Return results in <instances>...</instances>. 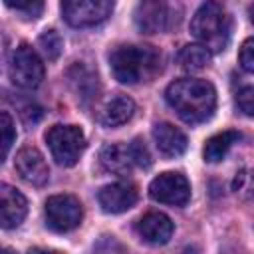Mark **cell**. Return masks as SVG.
I'll use <instances>...</instances> for the list:
<instances>
[{
	"instance_id": "obj_1",
	"label": "cell",
	"mask_w": 254,
	"mask_h": 254,
	"mask_svg": "<svg viewBox=\"0 0 254 254\" xmlns=\"http://www.w3.org/2000/svg\"><path fill=\"white\" fill-rule=\"evenodd\" d=\"M165 99L177 111V115L190 125H198L210 119L216 107L214 85L198 77H183L169 83Z\"/></svg>"
},
{
	"instance_id": "obj_2",
	"label": "cell",
	"mask_w": 254,
	"mask_h": 254,
	"mask_svg": "<svg viewBox=\"0 0 254 254\" xmlns=\"http://www.w3.org/2000/svg\"><path fill=\"white\" fill-rule=\"evenodd\" d=\"M111 71L119 83L151 81L161 71V54L153 46H119L109 56Z\"/></svg>"
},
{
	"instance_id": "obj_3",
	"label": "cell",
	"mask_w": 254,
	"mask_h": 254,
	"mask_svg": "<svg viewBox=\"0 0 254 254\" xmlns=\"http://www.w3.org/2000/svg\"><path fill=\"white\" fill-rule=\"evenodd\" d=\"M190 32L208 52L224 50L230 38V16L226 8L216 0L202 2L190 20Z\"/></svg>"
},
{
	"instance_id": "obj_4",
	"label": "cell",
	"mask_w": 254,
	"mask_h": 254,
	"mask_svg": "<svg viewBox=\"0 0 254 254\" xmlns=\"http://www.w3.org/2000/svg\"><path fill=\"white\" fill-rule=\"evenodd\" d=\"M46 143L58 165L71 167L85 149V135L77 125H54L46 133Z\"/></svg>"
},
{
	"instance_id": "obj_5",
	"label": "cell",
	"mask_w": 254,
	"mask_h": 254,
	"mask_svg": "<svg viewBox=\"0 0 254 254\" xmlns=\"http://www.w3.org/2000/svg\"><path fill=\"white\" fill-rule=\"evenodd\" d=\"M175 0H139L135 8V24L145 34L167 32L181 20V8Z\"/></svg>"
},
{
	"instance_id": "obj_6",
	"label": "cell",
	"mask_w": 254,
	"mask_h": 254,
	"mask_svg": "<svg viewBox=\"0 0 254 254\" xmlns=\"http://www.w3.org/2000/svg\"><path fill=\"white\" fill-rule=\"evenodd\" d=\"M10 79L14 85L34 89L44 79V64L36 50L28 44H20L10 60Z\"/></svg>"
},
{
	"instance_id": "obj_7",
	"label": "cell",
	"mask_w": 254,
	"mask_h": 254,
	"mask_svg": "<svg viewBox=\"0 0 254 254\" xmlns=\"http://www.w3.org/2000/svg\"><path fill=\"white\" fill-rule=\"evenodd\" d=\"M46 224L54 232H69L81 224V202L71 194H54L46 200Z\"/></svg>"
},
{
	"instance_id": "obj_8",
	"label": "cell",
	"mask_w": 254,
	"mask_h": 254,
	"mask_svg": "<svg viewBox=\"0 0 254 254\" xmlns=\"http://www.w3.org/2000/svg\"><path fill=\"white\" fill-rule=\"evenodd\" d=\"M113 10V0H62V16L69 26L83 28L103 22Z\"/></svg>"
},
{
	"instance_id": "obj_9",
	"label": "cell",
	"mask_w": 254,
	"mask_h": 254,
	"mask_svg": "<svg viewBox=\"0 0 254 254\" xmlns=\"http://www.w3.org/2000/svg\"><path fill=\"white\" fill-rule=\"evenodd\" d=\"M149 194L157 202L171 204V206H185L190 198V185L185 175L167 171L151 181Z\"/></svg>"
},
{
	"instance_id": "obj_10",
	"label": "cell",
	"mask_w": 254,
	"mask_h": 254,
	"mask_svg": "<svg viewBox=\"0 0 254 254\" xmlns=\"http://www.w3.org/2000/svg\"><path fill=\"white\" fill-rule=\"evenodd\" d=\"M137 196H139L137 187L133 183H125V181L105 185L97 192V200H99L101 208L105 212H111V214H119V212L129 210L137 202Z\"/></svg>"
},
{
	"instance_id": "obj_11",
	"label": "cell",
	"mask_w": 254,
	"mask_h": 254,
	"mask_svg": "<svg viewBox=\"0 0 254 254\" xmlns=\"http://www.w3.org/2000/svg\"><path fill=\"white\" fill-rule=\"evenodd\" d=\"M14 167L18 171V175L30 185L40 187V185L48 183L50 169H48L44 155L36 147H22L14 159Z\"/></svg>"
},
{
	"instance_id": "obj_12",
	"label": "cell",
	"mask_w": 254,
	"mask_h": 254,
	"mask_svg": "<svg viewBox=\"0 0 254 254\" xmlns=\"http://www.w3.org/2000/svg\"><path fill=\"white\" fill-rule=\"evenodd\" d=\"M26 196L12 185L0 183V228H16L26 218Z\"/></svg>"
},
{
	"instance_id": "obj_13",
	"label": "cell",
	"mask_w": 254,
	"mask_h": 254,
	"mask_svg": "<svg viewBox=\"0 0 254 254\" xmlns=\"http://www.w3.org/2000/svg\"><path fill=\"white\" fill-rule=\"evenodd\" d=\"M135 228H137V234L141 236V240H145L149 244H155V246L167 244L171 240V236H173V222H171V218L167 214L155 212V210L143 214L137 220Z\"/></svg>"
},
{
	"instance_id": "obj_14",
	"label": "cell",
	"mask_w": 254,
	"mask_h": 254,
	"mask_svg": "<svg viewBox=\"0 0 254 254\" xmlns=\"http://www.w3.org/2000/svg\"><path fill=\"white\" fill-rule=\"evenodd\" d=\"M153 139L159 153L165 157H179L187 151V135L173 123H167V121L155 123Z\"/></svg>"
},
{
	"instance_id": "obj_15",
	"label": "cell",
	"mask_w": 254,
	"mask_h": 254,
	"mask_svg": "<svg viewBox=\"0 0 254 254\" xmlns=\"http://www.w3.org/2000/svg\"><path fill=\"white\" fill-rule=\"evenodd\" d=\"M133 111H135L133 99L127 97V95H123V93H117L99 111V123L105 125V127L123 125V123H127L133 117Z\"/></svg>"
},
{
	"instance_id": "obj_16",
	"label": "cell",
	"mask_w": 254,
	"mask_h": 254,
	"mask_svg": "<svg viewBox=\"0 0 254 254\" xmlns=\"http://www.w3.org/2000/svg\"><path fill=\"white\" fill-rule=\"evenodd\" d=\"M99 159H101V165L115 173V175H127L131 173V167H133V159H131V151H129V145H123V143H111V145H105L99 153Z\"/></svg>"
},
{
	"instance_id": "obj_17",
	"label": "cell",
	"mask_w": 254,
	"mask_h": 254,
	"mask_svg": "<svg viewBox=\"0 0 254 254\" xmlns=\"http://www.w3.org/2000/svg\"><path fill=\"white\" fill-rule=\"evenodd\" d=\"M67 79L69 85L73 87V91L77 93L79 99H93L97 93V77L95 73H91L83 64H73L67 71Z\"/></svg>"
},
{
	"instance_id": "obj_18",
	"label": "cell",
	"mask_w": 254,
	"mask_h": 254,
	"mask_svg": "<svg viewBox=\"0 0 254 254\" xmlns=\"http://www.w3.org/2000/svg\"><path fill=\"white\" fill-rule=\"evenodd\" d=\"M240 139H242V135H240L238 131H232V129L212 135V137L204 143V151H202L204 161H208V163H218V161H222V159L226 157V153L232 149V145L238 143Z\"/></svg>"
},
{
	"instance_id": "obj_19",
	"label": "cell",
	"mask_w": 254,
	"mask_h": 254,
	"mask_svg": "<svg viewBox=\"0 0 254 254\" xmlns=\"http://www.w3.org/2000/svg\"><path fill=\"white\" fill-rule=\"evenodd\" d=\"M177 62L185 69H202L210 62V52L200 44H189L177 54Z\"/></svg>"
},
{
	"instance_id": "obj_20",
	"label": "cell",
	"mask_w": 254,
	"mask_h": 254,
	"mask_svg": "<svg viewBox=\"0 0 254 254\" xmlns=\"http://www.w3.org/2000/svg\"><path fill=\"white\" fill-rule=\"evenodd\" d=\"M38 46H40V50L44 52V56L54 62V60L60 58V54H62V50H64V40H62V36H60L56 30H46L44 34H40Z\"/></svg>"
},
{
	"instance_id": "obj_21",
	"label": "cell",
	"mask_w": 254,
	"mask_h": 254,
	"mask_svg": "<svg viewBox=\"0 0 254 254\" xmlns=\"http://www.w3.org/2000/svg\"><path fill=\"white\" fill-rule=\"evenodd\" d=\"M14 139H16L14 121L6 111H0V163L10 153V149L14 145Z\"/></svg>"
},
{
	"instance_id": "obj_22",
	"label": "cell",
	"mask_w": 254,
	"mask_h": 254,
	"mask_svg": "<svg viewBox=\"0 0 254 254\" xmlns=\"http://www.w3.org/2000/svg\"><path fill=\"white\" fill-rule=\"evenodd\" d=\"M129 151H131L133 165H137V167H141V169H149V167H151L153 159H151V153H149V149H147V145H145L143 139H139V137L133 139V141L129 143Z\"/></svg>"
},
{
	"instance_id": "obj_23",
	"label": "cell",
	"mask_w": 254,
	"mask_h": 254,
	"mask_svg": "<svg viewBox=\"0 0 254 254\" xmlns=\"http://www.w3.org/2000/svg\"><path fill=\"white\" fill-rule=\"evenodd\" d=\"M4 4L16 12L32 16V18H36L44 8V0H4Z\"/></svg>"
},
{
	"instance_id": "obj_24",
	"label": "cell",
	"mask_w": 254,
	"mask_h": 254,
	"mask_svg": "<svg viewBox=\"0 0 254 254\" xmlns=\"http://www.w3.org/2000/svg\"><path fill=\"white\" fill-rule=\"evenodd\" d=\"M238 60H240V65L244 71H254V40L252 38H246L242 48H240V54H238Z\"/></svg>"
},
{
	"instance_id": "obj_25",
	"label": "cell",
	"mask_w": 254,
	"mask_h": 254,
	"mask_svg": "<svg viewBox=\"0 0 254 254\" xmlns=\"http://www.w3.org/2000/svg\"><path fill=\"white\" fill-rule=\"evenodd\" d=\"M236 103H238L240 111L250 117V115L254 113V89H252L250 85L242 87V89L236 93Z\"/></svg>"
}]
</instances>
